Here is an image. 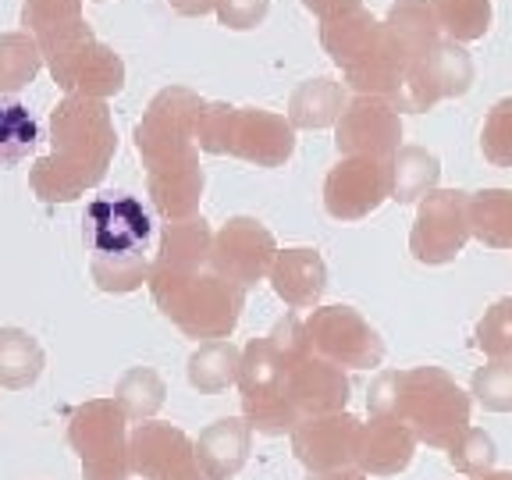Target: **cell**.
I'll return each mask as SVG.
<instances>
[{"instance_id": "cell-12", "label": "cell", "mask_w": 512, "mask_h": 480, "mask_svg": "<svg viewBox=\"0 0 512 480\" xmlns=\"http://www.w3.org/2000/svg\"><path fill=\"white\" fill-rule=\"evenodd\" d=\"M274 256H278V246H274V235L267 232L264 224L253 221V217H232L214 235L210 267L228 281H235V285L249 288L264 274H271Z\"/></svg>"}, {"instance_id": "cell-37", "label": "cell", "mask_w": 512, "mask_h": 480, "mask_svg": "<svg viewBox=\"0 0 512 480\" xmlns=\"http://www.w3.org/2000/svg\"><path fill=\"white\" fill-rule=\"evenodd\" d=\"M452 452H470V456L452 459V463L466 473H484L491 463H495V441L480 431H466L463 441H452Z\"/></svg>"}, {"instance_id": "cell-26", "label": "cell", "mask_w": 512, "mask_h": 480, "mask_svg": "<svg viewBox=\"0 0 512 480\" xmlns=\"http://www.w3.org/2000/svg\"><path fill=\"white\" fill-rule=\"evenodd\" d=\"M242 370V352L232 342H210L189 356V384L200 388L203 395L224 392L228 384H239Z\"/></svg>"}, {"instance_id": "cell-6", "label": "cell", "mask_w": 512, "mask_h": 480, "mask_svg": "<svg viewBox=\"0 0 512 480\" xmlns=\"http://www.w3.org/2000/svg\"><path fill=\"white\" fill-rule=\"evenodd\" d=\"M150 292L157 299L160 313L175 320L178 328L192 338H228L235 331L246 306V288L217 274L214 267L192 274H171L150 267Z\"/></svg>"}, {"instance_id": "cell-36", "label": "cell", "mask_w": 512, "mask_h": 480, "mask_svg": "<svg viewBox=\"0 0 512 480\" xmlns=\"http://www.w3.org/2000/svg\"><path fill=\"white\" fill-rule=\"evenodd\" d=\"M214 11L221 18V25H228L235 32H246L264 22L267 11H271V0H217Z\"/></svg>"}, {"instance_id": "cell-2", "label": "cell", "mask_w": 512, "mask_h": 480, "mask_svg": "<svg viewBox=\"0 0 512 480\" xmlns=\"http://www.w3.org/2000/svg\"><path fill=\"white\" fill-rule=\"evenodd\" d=\"M50 146L54 153L29 168V185L43 203H72L93 189L111 168L118 150L107 100L68 93L50 111Z\"/></svg>"}, {"instance_id": "cell-15", "label": "cell", "mask_w": 512, "mask_h": 480, "mask_svg": "<svg viewBox=\"0 0 512 480\" xmlns=\"http://www.w3.org/2000/svg\"><path fill=\"white\" fill-rule=\"evenodd\" d=\"M356 434L360 424L352 416H310L292 431V448L313 473L345 470L356 459Z\"/></svg>"}, {"instance_id": "cell-28", "label": "cell", "mask_w": 512, "mask_h": 480, "mask_svg": "<svg viewBox=\"0 0 512 480\" xmlns=\"http://www.w3.org/2000/svg\"><path fill=\"white\" fill-rule=\"evenodd\" d=\"M431 8L452 43H473L491 29V0H431Z\"/></svg>"}, {"instance_id": "cell-7", "label": "cell", "mask_w": 512, "mask_h": 480, "mask_svg": "<svg viewBox=\"0 0 512 480\" xmlns=\"http://www.w3.org/2000/svg\"><path fill=\"white\" fill-rule=\"evenodd\" d=\"M128 416L114 399L82 402L68 427V445L82 459V480H128Z\"/></svg>"}, {"instance_id": "cell-25", "label": "cell", "mask_w": 512, "mask_h": 480, "mask_svg": "<svg viewBox=\"0 0 512 480\" xmlns=\"http://www.w3.org/2000/svg\"><path fill=\"white\" fill-rule=\"evenodd\" d=\"M43 345L18 328H0V384L4 388H29L43 374Z\"/></svg>"}, {"instance_id": "cell-34", "label": "cell", "mask_w": 512, "mask_h": 480, "mask_svg": "<svg viewBox=\"0 0 512 480\" xmlns=\"http://www.w3.org/2000/svg\"><path fill=\"white\" fill-rule=\"evenodd\" d=\"M441 96H463L473 82V61L463 50V43L441 40V61H438Z\"/></svg>"}, {"instance_id": "cell-17", "label": "cell", "mask_w": 512, "mask_h": 480, "mask_svg": "<svg viewBox=\"0 0 512 480\" xmlns=\"http://www.w3.org/2000/svg\"><path fill=\"white\" fill-rule=\"evenodd\" d=\"M271 285L278 299H285V306L310 310L328 288V267H324L317 249H281L274 256Z\"/></svg>"}, {"instance_id": "cell-20", "label": "cell", "mask_w": 512, "mask_h": 480, "mask_svg": "<svg viewBox=\"0 0 512 480\" xmlns=\"http://www.w3.org/2000/svg\"><path fill=\"white\" fill-rule=\"evenodd\" d=\"M210 253H214V235H210L203 217H189V221H171L160 239V253L153 267L171 274H192L210 267Z\"/></svg>"}, {"instance_id": "cell-29", "label": "cell", "mask_w": 512, "mask_h": 480, "mask_svg": "<svg viewBox=\"0 0 512 480\" xmlns=\"http://www.w3.org/2000/svg\"><path fill=\"white\" fill-rule=\"evenodd\" d=\"M36 143H40V125L29 107L18 100L0 104V164H18L36 150Z\"/></svg>"}, {"instance_id": "cell-31", "label": "cell", "mask_w": 512, "mask_h": 480, "mask_svg": "<svg viewBox=\"0 0 512 480\" xmlns=\"http://www.w3.org/2000/svg\"><path fill=\"white\" fill-rule=\"evenodd\" d=\"M480 146H484V157L498 168H512V96L509 100H498L491 107L488 121H484V132H480Z\"/></svg>"}, {"instance_id": "cell-38", "label": "cell", "mask_w": 512, "mask_h": 480, "mask_svg": "<svg viewBox=\"0 0 512 480\" xmlns=\"http://www.w3.org/2000/svg\"><path fill=\"white\" fill-rule=\"evenodd\" d=\"M303 8L310 11V15H317L320 22H328V18L349 15V11L363 8V0H303Z\"/></svg>"}, {"instance_id": "cell-11", "label": "cell", "mask_w": 512, "mask_h": 480, "mask_svg": "<svg viewBox=\"0 0 512 480\" xmlns=\"http://www.w3.org/2000/svg\"><path fill=\"white\" fill-rule=\"evenodd\" d=\"M392 196V160L345 157L324 182V207L335 221H360Z\"/></svg>"}, {"instance_id": "cell-4", "label": "cell", "mask_w": 512, "mask_h": 480, "mask_svg": "<svg viewBox=\"0 0 512 480\" xmlns=\"http://www.w3.org/2000/svg\"><path fill=\"white\" fill-rule=\"evenodd\" d=\"M320 43L360 96H381L392 104L399 100L409 61L381 18H374L367 8L328 18L320 22Z\"/></svg>"}, {"instance_id": "cell-35", "label": "cell", "mask_w": 512, "mask_h": 480, "mask_svg": "<svg viewBox=\"0 0 512 480\" xmlns=\"http://www.w3.org/2000/svg\"><path fill=\"white\" fill-rule=\"evenodd\" d=\"M232 118L235 107L228 104H207L196 125V143L207 153H228V139H232Z\"/></svg>"}, {"instance_id": "cell-13", "label": "cell", "mask_w": 512, "mask_h": 480, "mask_svg": "<svg viewBox=\"0 0 512 480\" xmlns=\"http://www.w3.org/2000/svg\"><path fill=\"white\" fill-rule=\"evenodd\" d=\"M128 470L143 480H203L192 441L171 424H139L132 431Z\"/></svg>"}, {"instance_id": "cell-30", "label": "cell", "mask_w": 512, "mask_h": 480, "mask_svg": "<svg viewBox=\"0 0 512 480\" xmlns=\"http://www.w3.org/2000/svg\"><path fill=\"white\" fill-rule=\"evenodd\" d=\"M114 402H118L125 416L143 420V416H150L160 409V402H164V384H160V377L153 374V370L139 367V370H132V374L121 377Z\"/></svg>"}, {"instance_id": "cell-19", "label": "cell", "mask_w": 512, "mask_h": 480, "mask_svg": "<svg viewBox=\"0 0 512 480\" xmlns=\"http://www.w3.org/2000/svg\"><path fill=\"white\" fill-rule=\"evenodd\" d=\"M413 459V431L399 420L377 416L356 434V463L367 473H399Z\"/></svg>"}, {"instance_id": "cell-33", "label": "cell", "mask_w": 512, "mask_h": 480, "mask_svg": "<svg viewBox=\"0 0 512 480\" xmlns=\"http://www.w3.org/2000/svg\"><path fill=\"white\" fill-rule=\"evenodd\" d=\"M473 395L488 409H512V360H491L473 377Z\"/></svg>"}, {"instance_id": "cell-14", "label": "cell", "mask_w": 512, "mask_h": 480, "mask_svg": "<svg viewBox=\"0 0 512 480\" xmlns=\"http://www.w3.org/2000/svg\"><path fill=\"white\" fill-rule=\"evenodd\" d=\"M296 150V128L281 114L260 107H235L228 153L242 157L256 168H281Z\"/></svg>"}, {"instance_id": "cell-5", "label": "cell", "mask_w": 512, "mask_h": 480, "mask_svg": "<svg viewBox=\"0 0 512 480\" xmlns=\"http://www.w3.org/2000/svg\"><path fill=\"white\" fill-rule=\"evenodd\" d=\"M370 409L384 420H399L416 438L431 445H452L466 431L470 402L434 367L409 370V374H384L370 388Z\"/></svg>"}, {"instance_id": "cell-39", "label": "cell", "mask_w": 512, "mask_h": 480, "mask_svg": "<svg viewBox=\"0 0 512 480\" xmlns=\"http://www.w3.org/2000/svg\"><path fill=\"white\" fill-rule=\"evenodd\" d=\"M171 8L185 18H196V15H207V11L217 8V0H168Z\"/></svg>"}, {"instance_id": "cell-32", "label": "cell", "mask_w": 512, "mask_h": 480, "mask_svg": "<svg viewBox=\"0 0 512 480\" xmlns=\"http://www.w3.org/2000/svg\"><path fill=\"white\" fill-rule=\"evenodd\" d=\"M477 345L495 360H512V299L495 303L477 328Z\"/></svg>"}, {"instance_id": "cell-1", "label": "cell", "mask_w": 512, "mask_h": 480, "mask_svg": "<svg viewBox=\"0 0 512 480\" xmlns=\"http://www.w3.org/2000/svg\"><path fill=\"white\" fill-rule=\"evenodd\" d=\"M203 100L192 89H160L136 128V150L146 164L150 200L168 221H189L203 200V168L196 153V125Z\"/></svg>"}, {"instance_id": "cell-16", "label": "cell", "mask_w": 512, "mask_h": 480, "mask_svg": "<svg viewBox=\"0 0 512 480\" xmlns=\"http://www.w3.org/2000/svg\"><path fill=\"white\" fill-rule=\"evenodd\" d=\"M285 395L292 409L299 413V424L310 416H331L349 402V381H345L342 367L320 360V356H306L285 377Z\"/></svg>"}, {"instance_id": "cell-23", "label": "cell", "mask_w": 512, "mask_h": 480, "mask_svg": "<svg viewBox=\"0 0 512 480\" xmlns=\"http://www.w3.org/2000/svg\"><path fill=\"white\" fill-rule=\"evenodd\" d=\"M125 86V64L104 43H93L86 50V57L79 61V68L72 72V82H68V93L89 96V100H107V96L121 93Z\"/></svg>"}, {"instance_id": "cell-40", "label": "cell", "mask_w": 512, "mask_h": 480, "mask_svg": "<svg viewBox=\"0 0 512 480\" xmlns=\"http://www.w3.org/2000/svg\"><path fill=\"white\" fill-rule=\"evenodd\" d=\"M310 480H363V477L352 470H331V473H317V477H310Z\"/></svg>"}, {"instance_id": "cell-10", "label": "cell", "mask_w": 512, "mask_h": 480, "mask_svg": "<svg viewBox=\"0 0 512 480\" xmlns=\"http://www.w3.org/2000/svg\"><path fill=\"white\" fill-rule=\"evenodd\" d=\"M335 146L342 157L392 160L402 150V118L392 100L356 96L338 118Z\"/></svg>"}, {"instance_id": "cell-27", "label": "cell", "mask_w": 512, "mask_h": 480, "mask_svg": "<svg viewBox=\"0 0 512 480\" xmlns=\"http://www.w3.org/2000/svg\"><path fill=\"white\" fill-rule=\"evenodd\" d=\"M43 68L40 43L29 32H4L0 36V93H18L29 86Z\"/></svg>"}, {"instance_id": "cell-8", "label": "cell", "mask_w": 512, "mask_h": 480, "mask_svg": "<svg viewBox=\"0 0 512 480\" xmlns=\"http://www.w3.org/2000/svg\"><path fill=\"white\" fill-rule=\"evenodd\" d=\"M313 356L335 367H377L384 360V342L352 306H324L306 320Z\"/></svg>"}, {"instance_id": "cell-24", "label": "cell", "mask_w": 512, "mask_h": 480, "mask_svg": "<svg viewBox=\"0 0 512 480\" xmlns=\"http://www.w3.org/2000/svg\"><path fill=\"white\" fill-rule=\"evenodd\" d=\"M441 178V164L424 146H402L392 157V200L416 203L431 196Z\"/></svg>"}, {"instance_id": "cell-3", "label": "cell", "mask_w": 512, "mask_h": 480, "mask_svg": "<svg viewBox=\"0 0 512 480\" xmlns=\"http://www.w3.org/2000/svg\"><path fill=\"white\" fill-rule=\"evenodd\" d=\"M82 239L89 253V274L96 288L104 292H136L143 281H150V242L153 217L136 196L114 192L104 200H93L82 217Z\"/></svg>"}, {"instance_id": "cell-22", "label": "cell", "mask_w": 512, "mask_h": 480, "mask_svg": "<svg viewBox=\"0 0 512 480\" xmlns=\"http://www.w3.org/2000/svg\"><path fill=\"white\" fill-rule=\"evenodd\" d=\"M470 235L491 249H512V192L484 189L470 196Z\"/></svg>"}, {"instance_id": "cell-9", "label": "cell", "mask_w": 512, "mask_h": 480, "mask_svg": "<svg viewBox=\"0 0 512 480\" xmlns=\"http://www.w3.org/2000/svg\"><path fill=\"white\" fill-rule=\"evenodd\" d=\"M470 196L456 189H434L416 214L409 249L420 264H448L470 239Z\"/></svg>"}, {"instance_id": "cell-21", "label": "cell", "mask_w": 512, "mask_h": 480, "mask_svg": "<svg viewBox=\"0 0 512 480\" xmlns=\"http://www.w3.org/2000/svg\"><path fill=\"white\" fill-rule=\"evenodd\" d=\"M345 111V89L335 79H306L288 100V121L292 128H328L342 118Z\"/></svg>"}, {"instance_id": "cell-18", "label": "cell", "mask_w": 512, "mask_h": 480, "mask_svg": "<svg viewBox=\"0 0 512 480\" xmlns=\"http://www.w3.org/2000/svg\"><path fill=\"white\" fill-rule=\"evenodd\" d=\"M196 466L203 480H232L249 459V424L246 420H217L196 441Z\"/></svg>"}]
</instances>
